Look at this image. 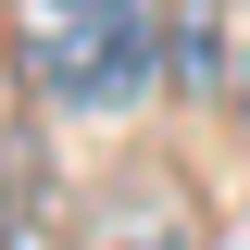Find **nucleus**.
Wrapping results in <instances>:
<instances>
[{"label":"nucleus","instance_id":"f257e3e1","mask_svg":"<svg viewBox=\"0 0 250 250\" xmlns=\"http://www.w3.org/2000/svg\"><path fill=\"white\" fill-rule=\"evenodd\" d=\"M25 75L50 113H138L163 75V0H25Z\"/></svg>","mask_w":250,"mask_h":250},{"label":"nucleus","instance_id":"f03ea898","mask_svg":"<svg viewBox=\"0 0 250 250\" xmlns=\"http://www.w3.org/2000/svg\"><path fill=\"white\" fill-rule=\"evenodd\" d=\"M163 75H175L188 100L238 75V50H225V0H163Z\"/></svg>","mask_w":250,"mask_h":250},{"label":"nucleus","instance_id":"7ed1b4c3","mask_svg":"<svg viewBox=\"0 0 250 250\" xmlns=\"http://www.w3.org/2000/svg\"><path fill=\"white\" fill-rule=\"evenodd\" d=\"M38 200H50L38 138H13V150H0V250H38Z\"/></svg>","mask_w":250,"mask_h":250},{"label":"nucleus","instance_id":"20e7f679","mask_svg":"<svg viewBox=\"0 0 250 250\" xmlns=\"http://www.w3.org/2000/svg\"><path fill=\"white\" fill-rule=\"evenodd\" d=\"M88 250H175V225H138V238H88Z\"/></svg>","mask_w":250,"mask_h":250},{"label":"nucleus","instance_id":"39448f33","mask_svg":"<svg viewBox=\"0 0 250 250\" xmlns=\"http://www.w3.org/2000/svg\"><path fill=\"white\" fill-rule=\"evenodd\" d=\"M225 88H238V138H250V50H238V75H225Z\"/></svg>","mask_w":250,"mask_h":250}]
</instances>
